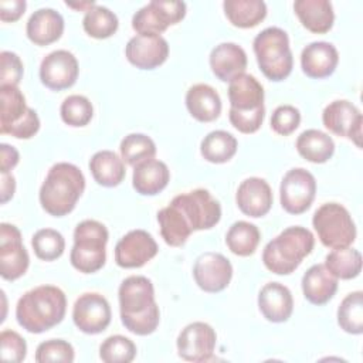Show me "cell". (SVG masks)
<instances>
[{
  "mask_svg": "<svg viewBox=\"0 0 363 363\" xmlns=\"http://www.w3.org/2000/svg\"><path fill=\"white\" fill-rule=\"evenodd\" d=\"M221 218V206L206 189L177 194L157 213L160 234L170 247H182L191 233L208 230Z\"/></svg>",
  "mask_w": 363,
  "mask_h": 363,
  "instance_id": "obj_1",
  "label": "cell"
},
{
  "mask_svg": "<svg viewBox=\"0 0 363 363\" xmlns=\"http://www.w3.org/2000/svg\"><path fill=\"white\" fill-rule=\"evenodd\" d=\"M122 325L132 333L147 336L160 322V311L155 301V288L149 278L130 275L125 278L118 291Z\"/></svg>",
  "mask_w": 363,
  "mask_h": 363,
  "instance_id": "obj_2",
  "label": "cell"
},
{
  "mask_svg": "<svg viewBox=\"0 0 363 363\" xmlns=\"http://www.w3.org/2000/svg\"><path fill=\"white\" fill-rule=\"evenodd\" d=\"M67 311V296L54 285H40L20 296L16 306L18 325L30 333H43L58 325Z\"/></svg>",
  "mask_w": 363,
  "mask_h": 363,
  "instance_id": "obj_3",
  "label": "cell"
},
{
  "mask_svg": "<svg viewBox=\"0 0 363 363\" xmlns=\"http://www.w3.org/2000/svg\"><path fill=\"white\" fill-rule=\"evenodd\" d=\"M84 190L85 177L79 167L60 162L51 166L40 187V204L50 216L62 217L75 208Z\"/></svg>",
  "mask_w": 363,
  "mask_h": 363,
  "instance_id": "obj_4",
  "label": "cell"
},
{
  "mask_svg": "<svg viewBox=\"0 0 363 363\" xmlns=\"http://www.w3.org/2000/svg\"><path fill=\"white\" fill-rule=\"evenodd\" d=\"M313 245L315 237L308 228L292 225L264 247L262 262L268 271L277 275H288L312 252Z\"/></svg>",
  "mask_w": 363,
  "mask_h": 363,
  "instance_id": "obj_5",
  "label": "cell"
},
{
  "mask_svg": "<svg viewBox=\"0 0 363 363\" xmlns=\"http://www.w3.org/2000/svg\"><path fill=\"white\" fill-rule=\"evenodd\" d=\"M252 48L258 67L268 79L279 82L289 77L294 57L285 30L279 27L264 28L255 35Z\"/></svg>",
  "mask_w": 363,
  "mask_h": 363,
  "instance_id": "obj_6",
  "label": "cell"
},
{
  "mask_svg": "<svg viewBox=\"0 0 363 363\" xmlns=\"http://www.w3.org/2000/svg\"><path fill=\"white\" fill-rule=\"evenodd\" d=\"M106 227L96 220H84L74 230V245L69 254L71 265L82 274L99 271L106 261Z\"/></svg>",
  "mask_w": 363,
  "mask_h": 363,
  "instance_id": "obj_7",
  "label": "cell"
},
{
  "mask_svg": "<svg viewBox=\"0 0 363 363\" xmlns=\"http://www.w3.org/2000/svg\"><path fill=\"white\" fill-rule=\"evenodd\" d=\"M313 228L320 242L328 248L350 247L356 240V225L347 211L339 203L322 204L312 217Z\"/></svg>",
  "mask_w": 363,
  "mask_h": 363,
  "instance_id": "obj_8",
  "label": "cell"
},
{
  "mask_svg": "<svg viewBox=\"0 0 363 363\" xmlns=\"http://www.w3.org/2000/svg\"><path fill=\"white\" fill-rule=\"evenodd\" d=\"M186 16V3L179 0H152L132 17V28L138 34H160Z\"/></svg>",
  "mask_w": 363,
  "mask_h": 363,
  "instance_id": "obj_9",
  "label": "cell"
},
{
  "mask_svg": "<svg viewBox=\"0 0 363 363\" xmlns=\"http://www.w3.org/2000/svg\"><path fill=\"white\" fill-rule=\"evenodd\" d=\"M316 194V180L303 167H295L285 173L279 186L282 208L289 214L305 213Z\"/></svg>",
  "mask_w": 363,
  "mask_h": 363,
  "instance_id": "obj_10",
  "label": "cell"
},
{
  "mask_svg": "<svg viewBox=\"0 0 363 363\" xmlns=\"http://www.w3.org/2000/svg\"><path fill=\"white\" fill-rule=\"evenodd\" d=\"M28 252L20 230L9 223L0 224V274L7 281H16L27 272Z\"/></svg>",
  "mask_w": 363,
  "mask_h": 363,
  "instance_id": "obj_11",
  "label": "cell"
},
{
  "mask_svg": "<svg viewBox=\"0 0 363 363\" xmlns=\"http://www.w3.org/2000/svg\"><path fill=\"white\" fill-rule=\"evenodd\" d=\"M112 312L106 298L98 292H85L79 295L72 308V320L75 326L86 335H98L111 323Z\"/></svg>",
  "mask_w": 363,
  "mask_h": 363,
  "instance_id": "obj_12",
  "label": "cell"
},
{
  "mask_svg": "<svg viewBox=\"0 0 363 363\" xmlns=\"http://www.w3.org/2000/svg\"><path fill=\"white\" fill-rule=\"evenodd\" d=\"M325 128L336 136L350 139L357 147H362L363 116L356 105L346 99H337L326 105L322 112Z\"/></svg>",
  "mask_w": 363,
  "mask_h": 363,
  "instance_id": "obj_13",
  "label": "cell"
},
{
  "mask_svg": "<svg viewBox=\"0 0 363 363\" xmlns=\"http://www.w3.org/2000/svg\"><path fill=\"white\" fill-rule=\"evenodd\" d=\"M216 330L206 322L189 323L177 336L179 356L186 362H208L216 349Z\"/></svg>",
  "mask_w": 363,
  "mask_h": 363,
  "instance_id": "obj_14",
  "label": "cell"
},
{
  "mask_svg": "<svg viewBox=\"0 0 363 363\" xmlns=\"http://www.w3.org/2000/svg\"><path fill=\"white\" fill-rule=\"evenodd\" d=\"M193 278L204 292L217 294L228 286L233 278V265L223 254L207 251L197 257Z\"/></svg>",
  "mask_w": 363,
  "mask_h": 363,
  "instance_id": "obj_15",
  "label": "cell"
},
{
  "mask_svg": "<svg viewBox=\"0 0 363 363\" xmlns=\"http://www.w3.org/2000/svg\"><path fill=\"white\" fill-rule=\"evenodd\" d=\"M79 65L75 55L67 50H55L47 54L40 64V79L52 91L71 88L78 78Z\"/></svg>",
  "mask_w": 363,
  "mask_h": 363,
  "instance_id": "obj_16",
  "label": "cell"
},
{
  "mask_svg": "<svg viewBox=\"0 0 363 363\" xmlns=\"http://www.w3.org/2000/svg\"><path fill=\"white\" fill-rule=\"evenodd\" d=\"M159 251L157 242L145 230H132L115 245V262L121 268H140Z\"/></svg>",
  "mask_w": 363,
  "mask_h": 363,
  "instance_id": "obj_17",
  "label": "cell"
},
{
  "mask_svg": "<svg viewBox=\"0 0 363 363\" xmlns=\"http://www.w3.org/2000/svg\"><path fill=\"white\" fill-rule=\"evenodd\" d=\"M126 60L139 69H155L169 57V44L160 34H136L125 48Z\"/></svg>",
  "mask_w": 363,
  "mask_h": 363,
  "instance_id": "obj_18",
  "label": "cell"
},
{
  "mask_svg": "<svg viewBox=\"0 0 363 363\" xmlns=\"http://www.w3.org/2000/svg\"><path fill=\"white\" fill-rule=\"evenodd\" d=\"M274 196L269 184L261 177H248L241 182L235 193V203L248 217H262L272 207Z\"/></svg>",
  "mask_w": 363,
  "mask_h": 363,
  "instance_id": "obj_19",
  "label": "cell"
},
{
  "mask_svg": "<svg viewBox=\"0 0 363 363\" xmlns=\"http://www.w3.org/2000/svg\"><path fill=\"white\" fill-rule=\"evenodd\" d=\"M230 111L247 113L265 109L264 88L251 74H241L230 81L228 85Z\"/></svg>",
  "mask_w": 363,
  "mask_h": 363,
  "instance_id": "obj_20",
  "label": "cell"
},
{
  "mask_svg": "<svg viewBox=\"0 0 363 363\" xmlns=\"http://www.w3.org/2000/svg\"><path fill=\"white\" fill-rule=\"evenodd\" d=\"M339 62L336 47L328 41H313L301 52V67L306 77L320 79L330 77Z\"/></svg>",
  "mask_w": 363,
  "mask_h": 363,
  "instance_id": "obj_21",
  "label": "cell"
},
{
  "mask_svg": "<svg viewBox=\"0 0 363 363\" xmlns=\"http://www.w3.org/2000/svg\"><path fill=\"white\" fill-rule=\"evenodd\" d=\"M258 308L267 320L286 322L294 311L292 294L284 284L268 282L258 294Z\"/></svg>",
  "mask_w": 363,
  "mask_h": 363,
  "instance_id": "obj_22",
  "label": "cell"
},
{
  "mask_svg": "<svg viewBox=\"0 0 363 363\" xmlns=\"http://www.w3.org/2000/svg\"><path fill=\"white\" fill-rule=\"evenodd\" d=\"M210 68L213 74L224 82L245 72L247 54L242 47L235 43H221L210 52Z\"/></svg>",
  "mask_w": 363,
  "mask_h": 363,
  "instance_id": "obj_23",
  "label": "cell"
},
{
  "mask_svg": "<svg viewBox=\"0 0 363 363\" xmlns=\"http://www.w3.org/2000/svg\"><path fill=\"white\" fill-rule=\"evenodd\" d=\"M27 37L35 45H48L60 40L64 33L62 16L50 7L35 10L26 26Z\"/></svg>",
  "mask_w": 363,
  "mask_h": 363,
  "instance_id": "obj_24",
  "label": "cell"
},
{
  "mask_svg": "<svg viewBox=\"0 0 363 363\" xmlns=\"http://www.w3.org/2000/svg\"><path fill=\"white\" fill-rule=\"evenodd\" d=\"M303 296L313 305H325L337 291V278L333 277L325 264L312 265L302 277Z\"/></svg>",
  "mask_w": 363,
  "mask_h": 363,
  "instance_id": "obj_25",
  "label": "cell"
},
{
  "mask_svg": "<svg viewBox=\"0 0 363 363\" xmlns=\"http://www.w3.org/2000/svg\"><path fill=\"white\" fill-rule=\"evenodd\" d=\"M186 106L199 122H213L221 113V98L208 84H196L186 92Z\"/></svg>",
  "mask_w": 363,
  "mask_h": 363,
  "instance_id": "obj_26",
  "label": "cell"
},
{
  "mask_svg": "<svg viewBox=\"0 0 363 363\" xmlns=\"http://www.w3.org/2000/svg\"><path fill=\"white\" fill-rule=\"evenodd\" d=\"M294 11L302 26L311 33L325 34L333 27V6L328 0H296Z\"/></svg>",
  "mask_w": 363,
  "mask_h": 363,
  "instance_id": "obj_27",
  "label": "cell"
},
{
  "mask_svg": "<svg viewBox=\"0 0 363 363\" xmlns=\"http://www.w3.org/2000/svg\"><path fill=\"white\" fill-rule=\"evenodd\" d=\"M170 180V172L164 162L149 159L133 167L132 186L142 196L160 193Z\"/></svg>",
  "mask_w": 363,
  "mask_h": 363,
  "instance_id": "obj_28",
  "label": "cell"
},
{
  "mask_svg": "<svg viewBox=\"0 0 363 363\" xmlns=\"http://www.w3.org/2000/svg\"><path fill=\"white\" fill-rule=\"evenodd\" d=\"M89 170L94 180L104 187H115L125 179L123 160L112 150H99L89 159Z\"/></svg>",
  "mask_w": 363,
  "mask_h": 363,
  "instance_id": "obj_29",
  "label": "cell"
},
{
  "mask_svg": "<svg viewBox=\"0 0 363 363\" xmlns=\"http://www.w3.org/2000/svg\"><path fill=\"white\" fill-rule=\"evenodd\" d=\"M298 153L312 163H325L335 153L333 139L319 130V129H306L296 139Z\"/></svg>",
  "mask_w": 363,
  "mask_h": 363,
  "instance_id": "obj_30",
  "label": "cell"
},
{
  "mask_svg": "<svg viewBox=\"0 0 363 363\" xmlns=\"http://www.w3.org/2000/svg\"><path fill=\"white\" fill-rule=\"evenodd\" d=\"M223 9L228 21L240 28L255 27L267 16V4L262 0H225Z\"/></svg>",
  "mask_w": 363,
  "mask_h": 363,
  "instance_id": "obj_31",
  "label": "cell"
},
{
  "mask_svg": "<svg viewBox=\"0 0 363 363\" xmlns=\"http://www.w3.org/2000/svg\"><path fill=\"white\" fill-rule=\"evenodd\" d=\"M238 142L227 130H213L207 133L200 143L201 156L210 163H225L237 152Z\"/></svg>",
  "mask_w": 363,
  "mask_h": 363,
  "instance_id": "obj_32",
  "label": "cell"
},
{
  "mask_svg": "<svg viewBox=\"0 0 363 363\" xmlns=\"http://www.w3.org/2000/svg\"><path fill=\"white\" fill-rule=\"evenodd\" d=\"M0 133L6 135L11 126L24 118L28 106L18 86H0Z\"/></svg>",
  "mask_w": 363,
  "mask_h": 363,
  "instance_id": "obj_33",
  "label": "cell"
},
{
  "mask_svg": "<svg viewBox=\"0 0 363 363\" xmlns=\"http://www.w3.org/2000/svg\"><path fill=\"white\" fill-rule=\"evenodd\" d=\"M261 240L258 227L248 221H235L225 234L228 250L238 257H248L255 252Z\"/></svg>",
  "mask_w": 363,
  "mask_h": 363,
  "instance_id": "obj_34",
  "label": "cell"
},
{
  "mask_svg": "<svg viewBox=\"0 0 363 363\" xmlns=\"http://www.w3.org/2000/svg\"><path fill=\"white\" fill-rule=\"evenodd\" d=\"M325 267L337 279L356 278L362 271V254L350 247L335 248L326 255Z\"/></svg>",
  "mask_w": 363,
  "mask_h": 363,
  "instance_id": "obj_35",
  "label": "cell"
},
{
  "mask_svg": "<svg viewBox=\"0 0 363 363\" xmlns=\"http://www.w3.org/2000/svg\"><path fill=\"white\" fill-rule=\"evenodd\" d=\"M119 21L113 11H111L108 7L95 4L88 11H85V16L82 18V27L85 33L94 38L104 40L113 35L118 30Z\"/></svg>",
  "mask_w": 363,
  "mask_h": 363,
  "instance_id": "obj_36",
  "label": "cell"
},
{
  "mask_svg": "<svg viewBox=\"0 0 363 363\" xmlns=\"http://www.w3.org/2000/svg\"><path fill=\"white\" fill-rule=\"evenodd\" d=\"M337 323L350 335L363 333V292L354 291L343 298L337 308Z\"/></svg>",
  "mask_w": 363,
  "mask_h": 363,
  "instance_id": "obj_37",
  "label": "cell"
},
{
  "mask_svg": "<svg viewBox=\"0 0 363 363\" xmlns=\"http://www.w3.org/2000/svg\"><path fill=\"white\" fill-rule=\"evenodd\" d=\"M119 150L122 160L135 167L142 162L155 159L156 145L153 139L145 133H129L122 139Z\"/></svg>",
  "mask_w": 363,
  "mask_h": 363,
  "instance_id": "obj_38",
  "label": "cell"
},
{
  "mask_svg": "<svg viewBox=\"0 0 363 363\" xmlns=\"http://www.w3.org/2000/svg\"><path fill=\"white\" fill-rule=\"evenodd\" d=\"M31 245L37 258L43 261H54L62 255L65 240L62 234L54 228H41L33 235Z\"/></svg>",
  "mask_w": 363,
  "mask_h": 363,
  "instance_id": "obj_39",
  "label": "cell"
},
{
  "mask_svg": "<svg viewBox=\"0 0 363 363\" xmlns=\"http://www.w3.org/2000/svg\"><path fill=\"white\" fill-rule=\"evenodd\" d=\"M60 113L64 123L74 128H82L91 122L94 116V108L86 96L69 95L62 101Z\"/></svg>",
  "mask_w": 363,
  "mask_h": 363,
  "instance_id": "obj_40",
  "label": "cell"
},
{
  "mask_svg": "<svg viewBox=\"0 0 363 363\" xmlns=\"http://www.w3.org/2000/svg\"><path fill=\"white\" fill-rule=\"evenodd\" d=\"M136 356V345L126 336L113 335L99 346V357L105 363H129Z\"/></svg>",
  "mask_w": 363,
  "mask_h": 363,
  "instance_id": "obj_41",
  "label": "cell"
},
{
  "mask_svg": "<svg viewBox=\"0 0 363 363\" xmlns=\"http://www.w3.org/2000/svg\"><path fill=\"white\" fill-rule=\"evenodd\" d=\"M75 359V352L71 343L62 339H50L41 342L35 349V362L48 363V362H61L71 363Z\"/></svg>",
  "mask_w": 363,
  "mask_h": 363,
  "instance_id": "obj_42",
  "label": "cell"
},
{
  "mask_svg": "<svg viewBox=\"0 0 363 363\" xmlns=\"http://www.w3.org/2000/svg\"><path fill=\"white\" fill-rule=\"evenodd\" d=\"M0 354L6 362L20 363L27 356V343L17 332L6 329L0 333Z\"/></svg>",
  "mask_w": 363,
  "mask_h": 363,
  "instance_id": "obj_43",
  "label": "cell"
},
{
  "mask_svg": "<svg viewBox=\"0 0 363 363\" xmlns=\"http://www.w3.org/2000/svg\"><path fill=\"white\" fill-rule=\"evenodd\" d=\"M301 123V112L292 105H279L271 116V128L275 133L288 136Z\"/></svg>",
  "mask_w": 363,
  "mask_h": 363,
  "instance_id": "obj_44",
  "label": "cell"
},
{
  "mask_svg": "<svg viewBox=\"0 0 363 363\" xmlns=\"http://www.w3.org/2000/svg\"><path fill=\"white\" fill-rule=\"evenodd\" d=\"M0 86H17L23 78V62L16 52H0Z\"/></svg>",
  "mask_w": 363,
  "mask_h": 363,
  "instance_id": "obj_45",
  "label": "cell"
},
{
  "mask_svg": "<svg viewBox=\"0 0 363 363\" xmlns=\"http://www.w3.org/2000/svg\"><path fill=\"white\" fill-rule=\"evenodd\" d=\"M38 129H40V118L34 109L28 108L24 118L18 123L11 126L6 135H11L17 139H30L38 132Z\"/></svg>",
  "mask_w": 363,
  "mask_h": 363,
  "instance_id": "obj_46",
  "label": "cell"
},
{
  "mask_svg": "<svg viewBox=\"0 0 363 363\" xmlns=\"http://www.w3.org/2000/svg\"><path fill=\"white\" fill-rule=\"evenodd\" d=\"M24 0H1L0 1V20L1 21H16L18 20L26 10Z\"/></svg>",
  "mask_w": 363,
  "mask_h": 363,
  "instance_id": "obj_47",
  "label": "cell"
},
{
  "mask_svg": "<svg viewBox=\"0 0 363 363\" xmlns=\"http://www.w3.org/2000/svg\"><path fill=\"white\" fill-rule=\"evenodd\" d=\"M20 160L18 150L7 143L0 145V173H10Z\"/></svg>",
  "mask_w": 363,
  "mask_h": 363,
  "instance_id": "obj_48",
  "label": "cell"
},
{
  "mask_svg": "<svg viewBox=\"0 0 363 363\" xmlns=\"http://www.w3.org/2000/svg\"><path fill=\"white\" fill-rule=\"evenodd\" d=\"M1 174V186H0V201L7 203L16 191V179L11 173H0Z\"/></svg>",
  "mask_w": 363,
  "mask_h": 363,
  "instance_id": "obj_49",
  "label": "cell"
}]
</instances>
